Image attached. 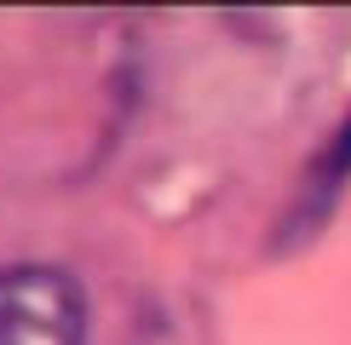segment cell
I'll return each mask as SVG.
<instances>
[{"label": "cell", "mask_w": 351, "mask_h": 345, "mask_svg": "<svg viewBox=\"0 0 351 345\" xmlns=\"http://www.w3.org/2000/svg\"><path fill=\"white\" fill-rule=\"evenodd\" d=\"M0 345H86V288L58 265L0 270Z\"/></svg>", "instance_id": "1"}]
</instances>
